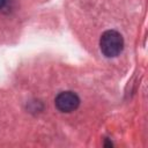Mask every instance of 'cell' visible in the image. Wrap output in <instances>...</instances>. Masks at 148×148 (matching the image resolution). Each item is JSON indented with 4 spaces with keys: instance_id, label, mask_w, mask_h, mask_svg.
Segmentation results:
<instances>
[{
    "instance_id": "1",
    "label": "cell",
    "mask_w": 148,
    "mask_h": 148,
    "mask_svg": "<svg viewBox=\"0 0 148 148\" xmlns=\"http://www.w3.org/2000/svg\"><path fill=\"white\" fill-rule=\"evenodd\" d=\"M99 46L105 57L114 58L119 56L124 49V38L116 30H106L101 36Z\"/></svg>"
},
{
    "instance_id": "2",
    "label": "cell",
    "mask_w": 148,
    "mask_h": 148,
    "mask_svg": "<svg viewBox=\"0 0 148 148\" xmlns=\"http://www.w3.org/2000/svg\"><path fill=\"white\" fill-rule=\"evenodd\" d=\"M54 104L61 112H72L79 108L80 98L73 91H61L56 96Z\"/></svg>"
},
{
    "instance_id": "3",
    "label": "cell",
    "mask_w": 148,
    "mask_h": 148,
    "mask_svg": "<svg viewBox=\"0 0 148 148\" xmlns=\"http://www.w3.org/2000/svg\"><path fill=\"white\" fill-rule=\"evenodd\" d=\"M5 3H6V0H0V9L5 6Z\"/></svg>"
}]
</instances>
